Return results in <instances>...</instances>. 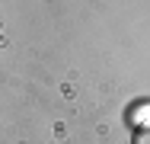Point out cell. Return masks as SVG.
<instances>
[{"label": "cell", "instance_id": "1", "mask_svg": "<svg viewBox=\"0 0 150 144\" xmlns=\"http://www.w3.org/2000/svg\"><path fill=\"white\" fill-rule=\"evenodd\" d=\"M134 144H150V128H137L134 131Z\"/></svg>", "mask_w": 150, "mask_h": 144}]
</instances>
